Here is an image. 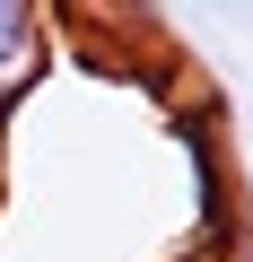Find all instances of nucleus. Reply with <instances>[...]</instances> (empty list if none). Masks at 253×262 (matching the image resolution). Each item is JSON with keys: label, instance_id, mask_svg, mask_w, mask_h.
Masks as SVG:
<instances>
[{"label": "nucleus", "instance_id": "obj_1", "mask_svg": "<svg viewBox=\"0 0 253 262\" xmlns=\"http://www.w3.org/2000/svg\"><path fill=\"white\" fill-rule=\"evenodd\" d=\"M44 70V0H0V88H27Z\"/></svg>", "mask_w": 253, "mask_h": 262}, {"label": "nucleus", "instance_id": "obj_2", "mask_svg": "<svg viewBox=\"0 0 253 262\" xmlns=\"http://www.w3.org/2000/svg\"><path fill=\"white\" fill-rule=\"evenodd\" d=\"M9 114H18V96H9V88H0V149H9Z\"/></svg>", "mask_w": 253, "mask_h": 262}]
</instances>
